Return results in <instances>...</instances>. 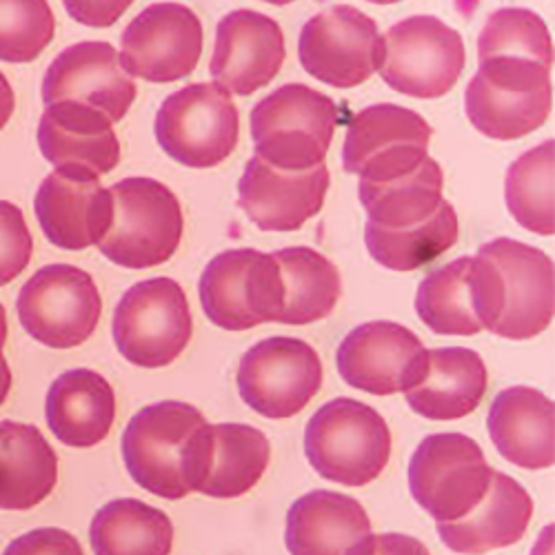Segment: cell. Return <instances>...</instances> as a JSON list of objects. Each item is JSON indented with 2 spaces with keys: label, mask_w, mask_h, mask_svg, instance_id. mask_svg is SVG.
I'll return each mask as SVG.
<instances>
[{
  "label": "cell",
  "mask_w": 555,
  "mask_h": 555,
  "mask_svg": "<svg viewBox=\"0 0 555 555\" xmlns=\"http://www.w3.org/2000/svg\"><path fill=\"white\" fill-rule=\"evenodd\" d=\"M489 436L504 460L529 472L548 469L555 457V409L533 387H508L489 409Z\"/></svg>",
  "instance_id": "cell-25"
},
{
  "label": "cell",
  "mask_w": 555,
  "mask_h": 555,
  "mask_svg": "<svg viewBox=\"0 0 555 555\" xmlns=\"http://www.w3.org/2000/svg\"><path fill=\"white\" fill-rule=\"evenodd\" d=\"M34 254V238L25 214L12 205L0 201V287L12 281L27 269Z\"/></svg>",
  "instance_id": "cell-38"
},
{
  "label": "cell",
  "mask_w": 555,
  "mask_h": 555,
  "mask_svg": "<svg viewBox=\"0 0 555 555\" xmlns=\"http://www.w3.org/2000/svg\"><path fill=\"white\" fill-rule=\"evenodd\" d=\"M34 211L54 247L82 251L107 236L114 201L96 176L56 169L40 182Z\"/></svg>",
  "instance_id": "cell-20"
},
{
  "label": "cell",
  "mask_w": 555,
  "mask_h": 555,
  "mask_svg": "<svg viewBox=\"0 0 555 555\" xmlns=\"http://www.w3.org/2000/svg\"><path fill=\"white\" fill-rule=\"evenodd\" d=\"M309 465L325 480L364 487L391 457V431L383 415L364 402L336 398L322 404L305 431Z\"/></svg>",
  "instance_id": "cell-3"
},
{
  "label": "cell",
  "mask_w": 555,
  "mask_h": 555,
  "mask_svg": "<svg viewBox=\"0 0 555 555\" xmlns=\"http://www.w3.org/2000/svg\"><path fill=\"white\" fill-rule=\"evenodd\" d=\"M467 63L465 40L436 16H409L383 36L380 76L398 94L442 99L455 87Z\"/></svg>",
  "instance_id": "cell-7"
},
{
  "label": "cell",
  "mask_w": 555,
  "mask_h": 555,
  "mask_svg": "<svg viewBox=\"0 0 555 555\" xmlns=\"http://www.w3.org/2000/svg\"><path fill=\"white\" fill-rule=\"evenodd\" d=\"M457 216L447 201L429 220L409 229H383L372 222L364 224V245L369 254L378 264L400 273L434 262L457 243Z\"/></svg>",
  "instance_id": "cell-33"
},
{
  "label": "cell",
  "mask_w": 555,
  "mask_h": 555,
  "mask_svg": "<svg viewBox=\"0 0 555 555\" xmlns=\"http://www.w3.org/2000/svg\"><path fill=\"white\" fill-rule=\"evenodd\" d=\"M154 131L169 158L192 169H209L238 147L241 116L227 89L218 82H196L163 101Z\"/></svg>",
  "instance_id": "cell-6"
},
{
  "label": "cell",
  "mask_w": 555,
  "mask_h": 555,
  "mask_svg": "<svg viewBox=\"0 0 555 555\" xmlns=\"http://www.w3.org/2000/svg\"><path fill=\"white\" fill-rule=\"evenodd\" d=\"M112 334L116 349L131 364L145 369L171 364L194 334L184 289L171 278L135 283L114 311Z\"/></svg>",
  "instance_id": "cell-8"
},
{
  "label": "cell",
  "mask_w": 555,
  "mask_h": 555,
  "mask_svg": "<svg viewBox=\"0 0 555 555\" xmlns=\"http://www.w3.org/2000/svg\"><path fill=\"white\" fill-rule=\"evenodd\" d=\"M114 218L101 254L125 269H150L167 262L184 231L182 207L167 184L133 176L109 190Z\"/></svg>",
  "instance_id": "cell-5"
},
{
  "label": "cell",
  "mask_w": 555,
  "mask_h": 555,
  "mask_svg": "<svg viewBox=\"0 0 555 555\" xmlns=\"http://www.w3.org/2000/svg\"><path fill=\"white\" fill-rule=\"evenodd\" d=\"M469 262L472 258H457L431 271L415 294V311L440 336H476L482 332L469 287Z\"/></svg>",
  "instance_id": "cell-34"
},
{
  "label": "cell",
  "mask_w": 555,
  "mask_h": 555,
  "mask_svg": "<svg viewBox=\"0 0 555 555\" xmlns=\"http://www.w3.org/2000/svg\"><path fill=\"white\" fill-rule=\"evenodd\" d=\"M287 59L285 34L273 18L254 12H229L216 27L209 72L229 94L251 96L269 85Z\"/></svg>",
  "instance_id": "cell-21"
},
{
  "label": "cell",
  "mask_w": 555,
  "mask_h": 555,
  "mask_svg": "<svg viewBox=\"0 0 555 555\" xmlns=\"http://www.w3.org/2000/svg\"><path fill=\"white\" fill-rule=\"evenodd\" d=\"M56 18L50 3H0V61L31 63L54 40Z\"/></svg>",
  "instance_id": "cell-37"
},
{
  "label": "cell",
  "mask_w": 555,
  "mask_h": 555,
  "mask_svg": "<svg viewBox=\"0 0 555 555\" xmlns=\"http://www.w3.org/2000/svg\"><path fill=\"white\" fill-rule=\"evenodd\" d=\"M205 31L194 10L156 3L138 14L120 38V67L127 76L150 82L188 78L203 56Z\"/></svg>",
  "instance_id": "cell-17"
},
{
  "label": "cell",
  "mask_w": 555,
  "mask_h": 555,
  "mask_svg": "<svg viewBox=\"0 0 555 555\" xmlns=\"http://www.w3.org/2000/svg\"><path fill=\"white\" fill-rule=\"evenodd\" d=\"M349 555H431L429 548L411 535L402 533H383L366 535L360 540Z\"/></svg>",
  "instance_id": "cell-40"
},
{
  "label": "cell",
  "mask_w": 555,
  "mask_h": 555,
  "mask_svg": "<svg viewBox=\"0 0 555 555\" xmlns=\"http://www.w3.org/2000/svg\"><path fill=\"white\" fill-rule=\"evenodd\" d=\"M480 56H520L553 65V44L544 21L522 8L493 12L478 38Z\"/></svg>",
  "instance_id": "cell-36"
},
{
  "label": "cell",
  "mask_w": 555,
  "mask_h": 555,
  "mask_svg": "<svg viewBox=\"0 0 555 555\" xmlns=\"http://www.w3.org/2000/svg\"><path fill=\"white\" fill-rule=\"evenodd\" d=\"M16 309L21 325L36 343L72 349L96 332L103 298L87 271L59 262L29 278L18 294Z\"/></svg>",
  "instance_id": "cell-10"
},
{
  "label": "cell",
  "mask_w": 555,
  "mask_h": 555,
  "mask_svg": "<svg viewBox=\"0 0 555 555\" xmlns=\"http://www.w3.org/2000/svg\"><path fill=\"white\" fill-rule=\"evenodd\" d=\"M44 415L54 436L74 449L101 444L116 421V393L105 376L91 369L61 374L44 402Z\"/></svg>",
  "instance_id": "cell-28"
},
{
  "label": "cell",
  "mask_w": 555,
  "mask_h": 555,
  "mask_svg": "<svg viewBox=\"0 0 555 555\" xmlns=\"http://www.w3.org/2000/svg\"><path fill=\"white\" fill-rule=\"evenodd\" d=\"M198 292L205 315L227 332L278 322L283 307L278 262L273 254L256 249H229L211 258Z\"/></svg>",
  "instance_id": "cell-11"
},
{
  "label": "cell",
  "mask_w": 555,
  "mask_h": 555,
  "mask_svg": "<svg viewBox=\"0 0 555 555\" xmlns=\"http://www.w3.org/2000/svg\"><path fill=\"white\" fill-rule=\"evenodd\" d=\"M89 540L96 555H169L173 525L160 508L122 498L99 508Z\"/></svg>",
  "instance_id": "cell-32"
},
{
  "label": "cell",
  "mask_w": 555,
  "mask_h": 555,
  "mask_svg": "<svg viewBox=\"0 0 555 555\" xmlns=\"http://www.w3.org/2000/svg\"><path fill=\"white\" fill-rule=\"evenodd\" d=\"M269 457L271 444L260 429L238 423H205L184 449V485L190 493L218 500L238 498L260 482Z\"/></svg>",
  "instance_id": "cell-16"
},
{
  "label": "cell",
  "mask_w": 555,
  "mask_h": 555,
  "mask_svg": "<svg viewBox=\"0 0 555 555\" xmlns=\"http://www.w3.org/2000/svg\"><path fill=\"white\" fill-rule=\"evenodd\" d=\"M8 334H10V330H8V311H5L3 305H0V358H5L3 349H5V343H8Z\"/></svg>",
  "instance_id": "cell-44"
},
{
  "label": "cell",
  "mask_w": 555,
  "mask_h": 555,
  "mask_svg": "<svg viewBox=\"0 0 555 555\" xmlns=\"http://www.w3.org/2000/svg\"><path fill=\"white\" fill-rule=\"evenodd\" d=\"M135 82L120 67L114 44L76 42L63 50L42 78V103H80L103 112L112 122L127 116L135 101Z\"/></svg>",
  "instance_id": "cell-19"
},
{
  "label": "cell",
  "mask_w": 555,
  "mask_h": 555,
  "mask_svg": "<svg viewBox=\"0 0 555 555\" xmlns=\"http://www.w3.org/2000/svg\"><path fill=\"white\" fill-rule=\"evenodd\" d=\"M59 482V455L34 425L0 423V508L27 512Z\"/></svg>",
  "instance_id": "cell-29"
},
{
  "label": "cell",
  "mask_w": 555,
  "mask_h": 555,
  "mask_svg": "<svg viewBox=\"0 0 555 555\" xmlns=\"http://www.w3.org/2000/svg\"><path fill=\"white\" fill-rule=\"evenodd\" d=\"M444 173L429 156L418 169L389 182H360L358 196L369 220L383 229H409L429 220L444 203Z\"/></svg>",
  "instance_id": "cell-31"
},
{
  "label": "cell",
  "mask_w": 555,
  "mask_h": 555,
  "mask_svg": "<svg viewBox=\"0 0 555 555\" xmlns=\"http://www.w3.org/2000/svg\"><path fill=\"white\" fill-rule=\"evenodd\" d=\"M205 415L178 400H163L138 411L122 434V460L138 487L165 498L190 495L182 476V457Z\"/></svg>",
  "instance_id": "cell-12"
},
{
  "label": "cell",
  "mask_w": 555,
  "mask_h": 555,
  "mask_svg": "<svg viewBox=\"0 0 555 555\" xmlns=\"http://www.w3.org/2000/svg\"><path fill=\"white\" fill-rule=\"evenodd\" d=\"M12 391V369L5 358H0V404L8 400Z\"/></svg>",
  "instance_id": "cell-43"
},
{
  "label": "cell",
  "mask_w": 555,
  "mask_h": 555,
  "mask_svg": "<svg viewBox=\"0 0 555 555\" xmlns=\"http://www.w3.org/2000/svg\"><path fill=\"white\" fill-rule=\"evenodd\" d=\"M489 387L482 356L467 347L427 349L423 374L404 398L427 421H460L474 413Z\"/></svg>",
  "instance_id": "cell-24"
},
{
  "label": "cell",
  "mask_w": 555,
  "mask_h": 555,
  "mask_svg": "<svg viewBox=\"0 0 555 555\" xmlns=\"http://www.w3.org/2000/svg\"><path fill=\"white\" fill-rule=\"evenodd\" d=\"M330 169L318 165L307 171H281L249 158L238 182V205L262 231H298L325 205Z\"/></svg>",
  "instance_id": "cell-22"
},
{
  "label": "cell",
  "mask_w": 555,
  "mask_h": 555,
  "mask_svg": "<svg viewBox=\"0 0 555 555\" xmlns=\"http://www.w3.org/2000/svg\"><path fill=\"white\" fill-rule=\"evenodd\" d=\"M531 516L533 500L529 491L512 476L495 472L487 495L474 506V512L455 522H440L438 535L455 553L480 555L520 542Z\"/></svg>",
  "instance_id": "cell-26"
},
{
  "label": "cell",
  "mask_w": 555,
  "mask_h": 555,
  "mask_svg": "<svg viewBox=\"0 0 555 555\" xmlns=\"http://www.w3.org/2000/svg\"><path fill=\"white\" fill-rule=\"evenodd\" d=\"M14 107H16V96H14V89L8 80L5 74H0V129H3L12 114H14Z\"/></svg>",
  "instance_id": "cell-42"
},
{
  "label": "cell",
  "mask_w": 555,
  "mask_h": 555,
  "mask_svg": "<svg viewBox=\"0 0 555 555\" xmlns=\"http://www.w3.org/2000/svg\"><path fill=\"white\" fill-rule=\"evenodd\" d=\"M38 147L56 169L105 176L120 163L114 122L99 109L80 103H56L42 112Z\"/></svg>",
  "instance_id": "cell-23"
},
{
  "label": "cell",
  "mask_w": 555,
  "mask_h": 555,
  "mask_svg": "<svg viewBox=\"0 0 555 555\" xmlns=\"http://www.w3.org/2000/svg\"><path fill=\"white\" fill-rule=\"evenodd\" d=\"M238 393L262 418L285 421L300 413L322 387L318 351L298 338L256 343L238 364Z\"/></svg>",
  "instance_id": "cell-14"
},
{
  "label": "cell",
  "mask_w": 555,
  "mask_h": 555,
  "mask_svg": "<svg viewBox=\"0 0 555 555\" xmlns=\"http://www.w3.org/2000/svg\"><path fill=\"white\" fill-rule=\"evenodd\" d=\"M431 125L413 109L380 103L364 107L347 125L343 167L360 182H389L429 158Z\"/></svg>",
  "instance_id": "cell-13"
},
{
  "label": "cell",
  "mask_w": 555,
  "mask_h": 555,
  "mask_svg": "<svg viewBox=\"0 0 555 555\" xmlns=\"http://www.w3.org/2000/svg\"><path fill=\"white\" fill-rule=\"evenodd\" d=\"M300 65L315 80L349 89L372 78L383 61L378 23L349 5L318 12L298 40Z\"/></svg>",
  "instance_id": "cell-15"
},
{
  "label": "cell",
  "mask_w": 555,
  "mask_h": 555,
  "mask_svg": "<svg viewBox=\"0 0 555 555\" xmlns=\"http://www.w3.org/2000/svg\"><path fill=\"white\" fill-rule=\"evenodd\" d=\"M340 122L338 105L302 82L278 87L251 109L256 156L281 171H307L325 160Z\"/></svg>",
  "instance_id": "cell-2"
},
{
  "label": "cell",
  "mask_w": 555,
  "mask_h": 555,
  "mask_svg": "<svg viewBox=\"0 0 555 555\" xmlns=\"http://www.w3.org/2000/svg\"><path fill=\"white\" fill-rule=\"evenodd\" d=\"M472 125L493 141H518L551 112V65L520 56H480L465 91Z\"/></svg>",
  "instance_id": "cell-4"
},
{
  "label": "cell",
  "mask_w": 555,
  "mask_h": 555,
  "mask_svg": "<svg viewBox=\"0 0 555 555\" xmlns=\"http://www.w3.org/2000/svg\"><path fill=\"white\" fill-rule=\"evenodd\" d=\"M281 273L283 307L278 322L302 327L327 318L343 294L338 267L311 247H287L273 254Z\"/></svg>",
  "instance_id": "cell-30"
},
{
  "label": "cell",
  "mask_w": 555,
  "mask_h": 555,
  "mask_svg": "<svg viewBox=\"0 0 555 555\" xmlns=\"http://www.w3.org/2000/svg\"><path fill=\"white\" fill-rule=\"evenodd\" d=\"M366 535H372V520L362 504L338 491H311L287 514L285 542L292 555H349Z\"/></svg>",
  "instance_id": "cell-27"
},
{
  "label": "cell",
  "mask_w": 555,
  "mask_h": 555,
  "mask_svg": "<svg viewBox=\"0 0 555 555\" xmlns=\"http://www.w3.org/2000/svg\"><path fill=\"white\" fill-rule=\"evenodd\" d=\"M3 555H85L80 542L65 529H34L5 548Z\"/></svg>",
  "instance_id": "cell-39"
},
{
  "label": "cell",
  "mask_w": 555,
  "mask_h": 555,
  "mask_svg": "<svg viewBox=\"0 0 555 555\" xmlns=\"http://www.w3.org/2000/svg\"><path fill=\"white\" fill-rule=\"evenodd\" d=\"M553 141L522 154L506 171L504 201L520 227L540 236H553Z\"/></svg>",
  "instance_id": "cell-35"
},
{
  "label": "cell",
  "mask_w": 555,
  "mask_h": 555,
  "mask_svg": "<svg viewBox=\"0 0 555 555\" xmlns=\"http://www.w3.org/2000/svg\"><path fill=\"white\" fill-rule=\"evenodd\" d=\"M469 287L482 330L506 338L540 336L553 318V260L514 238H495L469 262Z\"/></svg>",
  "instance_id": "cell-1"
},
{
  "label": "cell",
  "mask_w": 555,
  "mask_h": 555,
  "mask_svg": "<svg viewBox=\"0 0 555 555\" xmlns=\"http://www.w3.org/2000/svg\"><path fill=\"white\" fill-rule=\"evenodd\" d=\"M336 362L349 387L374 396H391L409 391L418 383L427 349L418 336L398 322L376 320L345 336Z\"/></svg>",
  "instance_id": "cell-18"
},
{
  "label": "cell",
  "mask_w": 555,
  "mask_h": 555,
  "mask_svg": "<svg viewBox=\"0 0 555 555\" xmlns=\"http://www.w3.org/2000/svg\"><path fill=\"white\" fill-rule=\"evenodd\" d=\"M495 469L476 440L462 434L427 436L409 462V491L440 522H455L487 495Z\"/></svg>",
  "instance_id": "cell-9"
},
{
  "label": "cell",
  "mask_w": 555,
  "mask_h": 555,
  "mask_svg": "<svg viewBox=\"0 0 555 555\" xmlns=\"http://www.w3.org/2000/svg\"><path fill=\"white\" fill-rule=\"evenodd\" d=\"M131 3H65V10L72 18L89 27H109L114 25Z\"/></svg>",
  "instance_id": "cell-41"
}]
</instances>
